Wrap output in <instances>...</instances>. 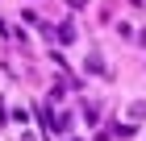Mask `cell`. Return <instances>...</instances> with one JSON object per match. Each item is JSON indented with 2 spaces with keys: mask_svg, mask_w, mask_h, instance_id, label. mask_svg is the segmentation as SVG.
Wrapping results in <instances>:
<instances>
[{
  "mask_svg": "<svg viewBox=\"0 0 146 141\" xmlns=\"http://www.w3.org/2000/svg\"><path fill=\"white\" fill-rule=\"evenodd\" d=\"M129 112H134V116H146V100H138V104H129Z\"/></svg>",
  "mask_w": 146,
  "mask_h": 141,
  "instance_id": "obj_1",
  "label": "cell"
}]
</instances>
